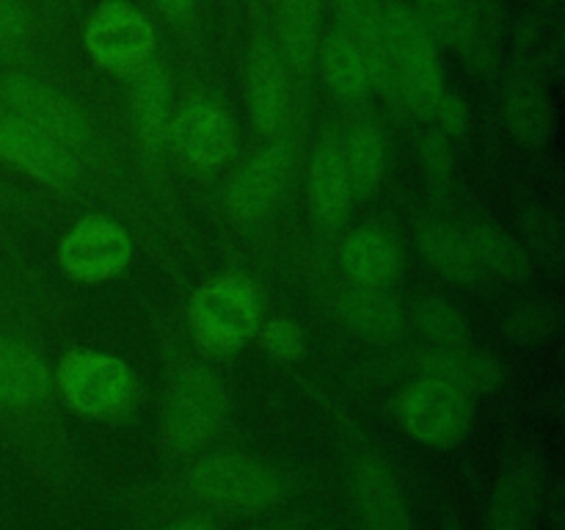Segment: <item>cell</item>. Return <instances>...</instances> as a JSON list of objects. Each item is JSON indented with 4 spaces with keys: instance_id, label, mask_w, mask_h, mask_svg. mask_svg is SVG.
Instances as JSON below:
<instances>
[{
    "instance_id": "cell-1",
    "label": "cell",
    "mask_w": 565,
    "mask_h": 530,
    "mask_svg": "<svg viewBox=\"0 0 565 530\" xmlns=\"http://www.w3.org/2000/svg\"><path fill=\"white\" fill-rule=\"evenodd\" d=\"M193 337L213 357L241 353L263 326V298L243 274H221L196 287L188 301Z\"/></svg>"
},
{
    "instance_id": "cell-2",
    "label": "cell",
    "mask_w": 565,
    "mask_h": 530,
    "mask_svg": "<svg viewBox=\"0 0 565 530\" xmlns=\"http://www.w3.org/2000/svg\"><path fill=\"white\" fill-rule=\"evenodd\" d=\"M384 22L401 108L419 119H430L436 103L445 94V72H441L436 39L423 25L417 11L403 0L384 6Z\"/></svg>"
},
{
    "instance_id": "cell-3",
    "label": "cell",
    "mask_w": 565,
    "mask_h": 530,
    "mask_svg": "<svg viewBox=\"0 0 565 530\" xmlns=\"http://www.w3.org/2000/svg\"><path fill=\"white\" fill-rule=\"evenodd\" d=\"M191 491L207 506L230 513H263L285 500L287 480L279 469L246 453H215L188 475Z\"/></svg>"
},
{
    "instance_id": "cell-4",
    "label": "cell",
    "mask_w": 565,
    "mask_h": 530,
    "mask_svg": "<svg viewBox=\"0 0 565 530\" xmlns=\"http://www.w3.org/2000/svg\"><path fill=\"white\" fill-rule=\"evenodd\" d=\"M230 417V392L207 368H185L163 398L160 434L169 451L193 453L213 442Z\"/></svg>"
},
{
    "instance_id": "cell-5",
    "label": "cell",
    "mask_w": 565,
    "mask_h": 530,
    "mask_svg": "<svg viewBox=\"0 0 565 530\" xmlns=\"http://www.w3.org/2000/svg\"><path fill=\"white\" fill-rule=\"evenodd\" d=\"M66 406L81 417L105 420L125 412L136 395V375L125 359L94 348L64 353L53 373Z\"/></svg>"
},
{
    "instance_id": "cell-6",
    "label": "cell",
    "mask_w": 565,
    "mask_h": 530,
    "mask_svg": "<svg viewBox=\"0 0 565 530\" xmlns=\"http://www.w3.org/2000/svg\"><path fill=\"white\" fill-rule=\"evenodd\" d=\"M395 414L406 436L430 451L458 447L472 431V395L447 381L423 375L397 395Z\"/></svg>"
},
{
    "instance_id": "cell-7",
    "label": "cell",
    "mask_w": 565,
    "mask_h": 530,
    "mask_svg": "<svg viewBox=\"0 0 565 530\" xmlns=\"http://www.w3.org/2000/svg\"><path fill=\"white\" fill-rule=\"evenodd\" d=\"M158 33L152 20L127 0H105L83 28V47L103 72L136 77L152 61Z\"/></svg>"
},
{
    "instance_id": "cell-8",
    "label": "cell",
    "mask_w": 565,
    "mask_h": 530,
    "mask_svg": "<svg viewBox=\"0 0 565 530\" xmlns=\"http://www.w3.org/2000/svg\"><path fill=\"white\" fill-rule=\"evenodd\" d=\"M55 254L70 279L81 285H103L125 274L132 263V237L110 215L92 213L64 232Z\"/></svg>"
},
{
    "instance_id": "cell-9",
    "label": "cell",
    "mask_w": 565,
    "mask_h": 530,
    "mask_svg": "<svg viewBox=\"0 0 565 530\" xmlns=\"http://www.w3.org/2000/svg\"><path fill=\"white\" fill-rule=\"evenodd\" d=\"M166 144L174 147L180 160L196 171H215L230 163L237 147L232 116L213 99H191L169 121Z\"/></svg>"
},
{
    "instance_id": "cell-10",
    "label": "cell",
    "mask_w": 565,
    "mask_h": 530,
    "mask_svg": "<svg viewBox=\"0 0 565 530\" xmlns=\"http://www.w3.org/2000/svg\"><path fill=\"white\" fill-rule=\"evenodd\" d=\"M3 97L11 114H17L28 125L42 130L44 136L58 141L72 155L83 152L92 144V130H88V121L81 114V108L47 83L25 75L6 77Z\"/></svg>"
},
{
    "instance_id": "cell-11",
    "label": "cell",
    "mask_w": 565,
    "mask_h": 530,
    "mask_svg": "<svg viewBox=\"0 0 565 530\" xmlns=\"http://www.w3.org/2000/svg\"><path fill=\"white\" fill-rule=\"evenodd\" d=\"M292 147L287 138H276L268 147L259 149L226 186V210L232 219L252 224L265 219L279 202L287 180H290Z\"/></svg>"
},
{
    "instance_id": "cell-12",
    "label": "cell",
    "mask_w": 565,
    "mask_h": 530,
    "mask_svg": "<svg viewBox=\"0 0 565 530\" xmlns=\"http://www.w3.org/2000/svg\"><path fill=\"white\" fill-rule=\"evenodd\" d=\"M0 160L50 188H66L77 177L75 155L11 110L0 114Z\"/></svg>"
},
{
    "instance_id": "cell-13",
    "label": "cell",
    "mask_w": 565,
    "mask_h": 530,
    "mask_svg": "<svg viewBox=\"0 0 565 530\" xmlns=\"http://www.w3.org/2000/svg\"><path fill=\"white\" fill-rule=\"evenodd\" d=\"M246 108L252 127L259 136H274L285 127L290 108V77L281 53L265 36L254 39L243 70Z\"/></svg>"
},
{
    "instance_id": "cell-14",
    "label": "cell",
    "mask_w": 565,
    "mask_h": 530,
    "mask_svg": "<svg viewBox=\"0 0 565 530\" xmlns=\"http://www.w3.org/2000/svg\"><path fill=\"white\" fill-rule=\"evenodd\" d=\"M351 497L362 530H414L412 508L395 469L381 456L356 458Z\"/></svg>"
},
{
    "instance_id": "cell-15",
    "label": "cell",
    "mask_w": 565,
    "mask_h": 530,
    "mask_svg": "<svg viewBox=\"0 0 565 530\" xmlns=\"http://www.w3.org/2000/svg\"><path fill=\"white\" fill-rule=\"evenodd\" d=\"M544 511V469L535 456H519L497 478L486 530H535Z\"/></svg>"
},
{
    "instance_id": "cell-16",
    "label": "cell",
    "mask_w": 565,
    "mask_h": 530,
    "mask_svg": "<svg viewBox=\"0 0 565 530\" xmlns=\"http://www.w3.org/2000/svg\"><path fill=\"white\" fill-rule=\"evenodd\" d=\"M334 6L342 25H345L342 31L362 50L364 64H367L370 72V83L384 94V99H390L392 105L401 108V94H397L395 66H392L381 0H334Z\"/></svg>"
},
{
    "instance_id": "cell-17",
    "label": "cell",
    "mask_w": 565,
    "mask_h": 530,
    "mask_svg": "<svg viewBox=\"0 0 565 530\" xmlns=\"http://www.w3.org/2000/svg\"><path fill=\"white\" fill-rule=\"evenodd\" d=\"M309 204H312L315 219L329 230L342 226L353 204V188L348 180L345 158H342V141L337 136H320L315 144L312 158L307 171Z\"/></svg>"
},
{
    "instance_id": "cell-18",
    "label": "cell",
    "mask_w": 565,
    "mask_h": 530,
    "mask_svg": "<svg viewBox=\"0 0 565 530\" xmlns=\"http://www.w3.org/2000/svg\"><path fill=\"white\" fill-rule=\"evenodd\" d=\"M342 274L356 287H386L390 290L403 274V248L395 237L379 226H359L340 248Z\"/></svg>"
},
{
    "instance_id": "cell-19",
    "label": "cell",
    "mask_w": 565,
    "mask_h": 530,
    "mask_svg": "<svg viewBox=\"0 0 565 530\" xmlns=\"http://www.w3.org/2000/svg\"><path fill=\"white\" fill-rule=\"evenodd\" d=\"M505 121L513 136L530 147H541L555 132V105L544 81L527 66H516L502 94Z\"/></svg>"
},
{
    "instance_id": "cell-20",
    "label": "cell",
    "mask_w": 565,
    "mask_h": 530,
    "mask_svg": "<svg viewBox=\"0 0 565 530\" xmlns=\"http://www.w3.org/2000/svg\"><path fill=\"white\" fill-rule=\"evenodd\" d=\"M342 324L367 342H395L406 331V309L401 298L386 287H356L345 290L337 301Z\"/></svg>"
},
{
    "instance_id": "cell-21",
    "label": "cell",
    "mask_w": 565,
    "mask_h": 530,
    "mask_svg": "<svg viewBox=\"0 0 565 530\" xmlns=\"http://www.w3.org/2000/svg\"><path fill=\"white\" fill-rule=\"evenodd\" d=\"M414 11L430 36L461 50L472 64H489L491 47L483 39L478 0H417Z\"/></svg>"
},
{
    "instance_id": "cell-22",
    "label": "cell",
    "mask_w": 565,
    "mask_h": 530,
    "mask_svg": "<svg viewBox=\"0 0 565 530\" xmlns=\"http://www.w3.org/2000/svg\"><path fill=\"white\" fill-rule=\"evenodd\" d=\"M53 370L25 342L0 335V406L33 409L47 401Z\"/></svg>"
},
{
    "instance_id": "cell-23",
    "label": "cell",
    "mask_w": 565,
    "mask_h": 530,
    "mask_svg": "<svg viewBox=\"0 0 565 530\" xmlns=\"http://www.w3.org/2000/svg\"><path fill=\"white\" fill-rule=\"evenodd\" d=\"M417 246L423 252L425 263L441 276L461 287H475L483 279L486 271L480 268L478 257L472 252L467 232L456 230L452 224L439 219H428L417 230Z\"/></svg>"
},
{
    "instance_id": "cell-24",
    "label": "cell",
    "mask_w": 565,
    "mask_h": 530,
    "mask_svg": "<svg viewBox=\"0 0 565 530\" xmlns=\"http://www.w3.org/2000/svg\"><path fill=\"white\" fill-rule=\"evenodd\" d=\"M423 375L447 381L467 395H486L494 392L505 379V368L491 353L461 348H434L423 359Z\"/></svg>"
},
{
    "instance_id": "cell-25",
    "label": "cell",
    "mask_w": 565,
    "mask_h": 530,
    "mask_svg": "<svg viewBox=\"0 0 565 530\" xmlns=\"http://www.w3.org/2000/svg\"><path fill=\"white\" fill-rule=\"evenodd\" d=\"M169 110H171V81L166 70L149 61L136 75L132 86V119H136L138 141L143 152L160 155L169 136Z\"/></svg>"
},
{
    "instance_id": "cell-26",
    "label": "cell",
    "mask_w": 565,
    "mask_h": 530,
    "mask_svg": "<svg viewBox=\"0 0 565 530\" xmlns=\"http://www.w3.org/2000/svg\"><path fill=\"white\" fill-rule=\"evenodd\" d=\"M342 158L353 199H373L386 174V141L381 127L370 119L353 121L342 141Z\"/></svg>"
},
{
    "instance_id": "cell-27",
    "label": "cell",
    "mask_w": 565,
    "mask_h": 530,
    "mask_svg": "<svg viewBox=\"0 0 565 530\" xmlns=\"http://www.w3.org/2000/svg\"><path fill=\"white\" fill-rule=\"evenodd\" d=\"M320 11L323 0H279L276 6L281 59L301 75H307L318 59Z\"/></svg>"
},
{
    "instance_id": "cell-28",
    "label": "cell",
    "mask_w": 565,
    "mask_h": 530,
    "mask_svg": "<svg viewBox=\"0 0 565 530\" xmlns=\"http://www.w3.org/2000/svg\"><path fill=\"white\" fill-rule=\"evenodd\" d=\"M320 61H323L326 83L342 103H362L367 97L373 88L367 64H364L362 50L345 31H331L326 36Z\"/></svg>"
},
{
    "instance_id": "cell-29",
    "label": "cell",
    "mask_w": 565,
    "mask_h": 530,
    "mask_svg": "<svg viewBox=\"0 0 565 530\" xmlns=\"http://www.w3.org/2000/svg\"><path fill=\"white\" fill-rule=\"evenodd\" d=\"M467 237L483 271H491V274L513 282L527 279L530 271H533L527 248L502 226L491 224V221H478V224L469 226Z\"/></svg>"
},
{
    "instance_id": "cell-30",
    "label": "cell",
    "mask_w": 565,
    "mask_h": 530,
    "mask_svg": "<svg viewBox=\"0 0 565 530\" xmlns=\"http://www.w3.org/2000/svg\"><path fill=\"white\" fill-rule=\"evenodd\" d=\"M414 326L436 348H461L472 340L467 315L441 296H423L414 304Z\"/></svg>"
},
{
    "instance_id": "cell-31",
    "label": "cell",
    "mask_w": 565,
    "mask_h": 530,
    "mask_svg": "<svg viewBox=\"0 0 565 530\" xmlns=\"http://www.w3.org/2000/svg\"><path fill=\"white\" fill-rule=\"evenodd\" d=\"M561 329V312L552 304L524 301L508 312L505 331L516 342H541Z\"/></svg>"
},
{
    "instance_id": "cell-32",
    "label": "cell",
    "mask_w": 565,
    "mask_h": 530,
    "mask_svg": "<svg viewBox=\"0 0 565 530\" xmlns=\"http://www.w3.org/2000/svg\"><path fill=\"white\" fill-rule=\"evenodd\" d=\"M419 163H423L425 180L430 191L447 193L452 188V174H456V155H452L450 138L445 132H428L419 144Z\"/></svg>"
},
{
    "instance_id": "cell-33",
    "label": "cell",
    "mask_w": 565,
    "mask_h": 530,
    "mask_svg": "<svg viewBox=\"0 0 565 530\" xmlns=\"http://www.w3.org/2000/svg\"><path fill=\"white\" fill-rule=\"evenodd\" d=\"M257 337L263 342L265 353L281 364L298 362L303 357V348H307L301 326L290 318H270L268 324L259 326Z\"/></svg>"
},
{
    "instance_id": "cell-34",
    "label": "cell",
    "mask_w": 565,
    "mask_h": 530,
    "mask_svg": "<svg viewBox=\"0 0 565 530\" xmlns=\"http://www.w3.org/2000/svg\"><path fill=\"white\" fill-rule=\"evenodd\" d=\"M430 119L439 125V132H445V136H463L469 130V105L458 94L445 92Z\"/></svg>"
},
{
    "instance_id": "cell-35",
    "label": "cell",
    "mask_w": 565,
    "mask_h": 530,
    "mask_svg": "<svg viewBox=\"0 0 565 530\" xmlns=\"http://www.w3.org/2000/svg\"><path fill=\"white\" fill-rule=\"evenodd\" d=\"M28 33V14L17 0H0V39H20Z\"/></svg>"
},
{
    "instance_id": "cell-36",
    "label": "cell",
    "mask_w": 565,
    "mask_h": 530,
    "mask_svg": "<svg viewBox=\"0 0 565 530\" xmlns=\"http://www.w3.org/2000/svg\"><path fill=\"white\" fill-rule=\"evenodd\" d=\"M152 3L169 17H185L193 9V0H152Z\"/></svg>"
},
{
    "instance_id": "cell-37",
    "label": "cell",
    "mask_w": 565,
    "mask_h": 530,
    "mask_svg": "<svg viewBox=\"0 0 565 530\" xmlns=\"http://www.w3.org/2000/svg\"><path fill=\"white\" fill-rule=\"evenodd\" d=\"M166 530H215V524L204 517H188V519H180V522L169 524Z\"/></svg>"
},
{
    "instance_id": "cell-38",
    "label": "cell",
    "mask_w": 565,
    "mask_h": 530,
    "mask_svg": "<svg viewBox=\"0 0 565 530\" xmlns=\"http://www.w3.org/2000/svg\"><path fill=\"white\" fill-rule=\"evenodd\" d=\"M445 530H463V528H461V524H458V522H450Z\"/></svg>"
}]
</instances>
